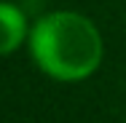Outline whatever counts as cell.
<instances>
[{
    "instance_id": "2",
    "label": "cell",
    "mask_w": 126,
    "mask_h": 123,
    "mask_svg": "<svg viewBox=\"0 0 126 123\" xmlns=\"http://www.w3.org/2000/svg\"><path fill=\"white\" fill-rule=\"evenodd\" d=\"M0 16H3V27H5L3 29V35H5L3 38V54H11L24 38V16L14 3H3Z\"/></svg>"
},
{
    "instance_id": "1",
    "label": "cell",
    "mask_w": 126,
    "mask_h": 123,
    "mask_svg": "<svg viewBox=\"0 0 126 123\" xmlns=\"http://www.w3.org/2000/svg\"><path fill=\"white\" fill-rule=\"evenodd\" d=\"M30 46L38 67L64 83L89 78L102 62V38L94 22L73 11L43 16L32 29Z\"/></svg>"
}]
</instances>
